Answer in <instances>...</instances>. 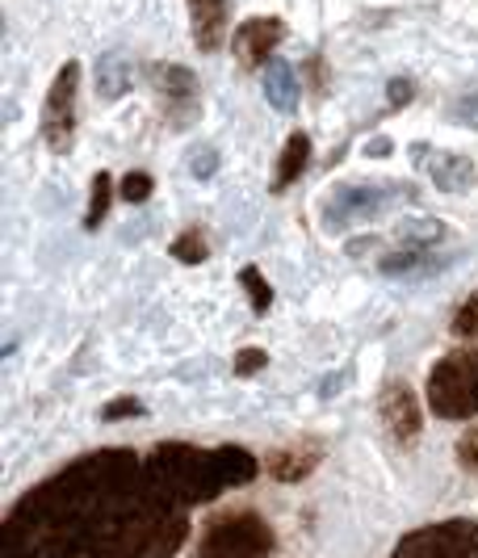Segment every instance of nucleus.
Returning a JSON list of instances; mask_svg holds the SVG:
<instances>
[{"label":"nucleus","mask_w":478,"mask_h":558,"mask_svg":"<svg viewBox=\"0 0 478 558\" xmlns=\"http://www.w3.org/2000/svg\"><path fill=\"white\" fill-rule=\"evenodd\" d=\"M189 533L185 504L164 496L126 449H106L29 492L4 521V558H172Z\"/></svg>","instance_id":"nucleus-1"},{"label":"nucleus","mask_w":478,"mask_h":558,"mask_svg":"<svg viewBox=\"0 0 478 558\" xmlns=\"http://www.w3.org/2000/svg\"><path fill=\"white\" fill-rule=\"evenodd\" d=\"M147 475L151 483L172 496L176 504H206L215 496H223L226 487H240L256 475V458L240 446L223 449H197V446H160L147 462Z\"/></svg>","instance_id":"nucleus-2"},{"label":"nucleus","mask_w":478,"mask_h":558,"mask_svg":"<svg viewBox=\"0 0 478 558\" xmlns=\"http://www.w3.org/2000/svg\"><path fill=\"white\" fill-rule=\"evenodd\" d=\"M428 403L441 420L478 416V353H450L428 374Z\"/></svg>","instance_id":"nucleus-3"},{"label":"nucleus","mask_w":478,"mask_h":558,"mask_svg":"<svg viewBox=\"0 0 478 558\" xmlns=\"http://www.w3.org/2000/svg\"><path fill=\"white\" fill-rule=\"evenodd\" d=\"M273 530L256 512H226L197 542V558H269Z\"/></svg>","instance_id":"nucleus-4"},{"label":"nucleus","mask_w":478,"mask_h":558,"mask_svg":"<svg viewBox=\"0 0 478 558\" xmlns=\"http://www.w3.org/2000/svg\"><path fill=\"white\" fill-rule=\"evenodd\" d=\"M76 93H81V63L68 59L56 72V81L47 88V106H42V140L56 156H63L76 135Z\"/></svg>","instance_id":"nucleus-5"},{"label":"nucleus","mask_w":478,"mask_h":558,"mask_svg":"<svg viewBox=\"0 0 478 558\" xmlns=\"http://www.w3.org/2000/svg\"><path fill=\"white\" fill-rule=\"evenodd\" d=\"M394 558H478V525L475 521H445L428 530L407 533Z\"/></svg>","instance_id":"nucleus-6"},{"label":"nucleus","mask_w":478,"mask_h":558,"mask_svg":"<svg viewBox=\"0 0 478 558\" xmlns=\"http://www.w3.org/2000/svg\"><path fill=\"white\" fill-rule=\"evenodd\" d=\"M151 84L164 101V113H169L172 126H189L197 118V76L181 63H156L151 68Z\"/></svg>","instance_id":"nucleus-7"},{"label":"nucleus","mask_w":478,"mask_h":558,"mask_svg":"<svg viewBox=\"0 0 478 558\" xmlns=\"http://www.w3.org/2000/svg\"><path fill=\"white\" fill-rule=\"evenodd\" d=\"M378 416L387 424L394 446H416L420 441V428H424L420 399H416V391L407 383H387V391L378 399Z\"/></svg>","instance_id":"nucleus-8"},{"label":"nucleus","mask_w":478,"mask_h":558,"mask_svg":"<svg viewBox=\"0 0 478 558\" xmlns=\"http://www.w3.org/2000/svg\"><path fill=\"white\" fill-rule=\"evenodd\" d=\"M282 38H285L282 17H248V22H240V26H235L231 47H235L240 68H244V72H256V68H265V63H269V56L278 51V43H282Z\"/></svg>","instance_id":"nucleus-9"},{"label":"nucleus","mask_w":478,"mask_h":558,"mask_svg":"<svg viewBox=\"0 0 478 558\" xmlns=\"http://www.w3.org/2000/svg\"><path fill=\"white\" fill-rule=\"evenodd\" d=\"M412 160L441 185V190H450V194H462V190H470L475 185V165L466 160V156H453V151H432V147H416L412 151Z\"/></svg>","instance_id":"nucleus-10"},{"label":"nucleus","mask_w":478,"mask_h":558,"mask_svg":"<svg viewBox=\"0 0 478 558\" xmlns=\"http://www.w3.org/2000/svg\"><path fill=\"white\" fill-rule=\"evenodd\" d=\"M189 26L197 51H219L226 38V0H189Z\"/></svg>","instance_id":"nucleus-11"},{"label":"nucleus","mask_w":478,"mask_h":558,"mask_svg":"<svg viewBox=\"0 0 478 558\" xmlns=\"http://www.w3.org/2000/svg\"><path fill=\"white\" fill-rule=\"evenodd\" d=\"M391 194L394 190H382V185H344V190H336V197H332V223L378 215L382 202H387Z\"/></svg>","instance_id":"nucleus-12"},{"label":"nucleus","mask_w":478,"mask_h":558,"mask_svg":"<svg viewBox=\"0 0 478 558\" xmlns=\"http://www.w3.org/2000/svg\"><path fill=\"white\" fill-rule=\"evenodd\" d=\"M315 466H319V441H298V446H285L269 458V471L278 478H285V483L310 475Z\"/></svg>","instance_id":"nucleus-13"},{"label":"nucleus","mask_w":478,"mask_h":558,"mask_svg":"<svg viewBox=\"0 0 478 558\" xmlns=\"http://www.w3.org/2000/svg\"><path fill=\"white\" fill-rule=\"evenodd\" d=\"M265 97H269V106H278L282 113L298 106V76H294V68L285 59H269L265 63Z\"/></svg>","instance_id":"nucleus-14"},{"label":"nucleus","mask_w":478,"mask_h":558,"mask_svg":"<svg viewBox=\"0 0 478 558\" xmlns=\"http://www.w3.org/2000/svg\"><path fill=\"white\" fill-rule=\"evenodd\" d=\"M310 165V135L307 131H294L282 147V160H278V177H273V190H290L298 177H303V168Z\"/></svg>","instance_id":"nucleus-15"},{"label":"nucleus","mask_w":478,"mask_h":558,"mask_svg":"<svg viewBox=\"0 0 478 558\" xmlns=\"http://www.w3.org/2000/svg\"><path fill=\"white\" fill-rule=\"evenodd\" d=\"M126 84H131V72H126L122 56H106L101 63H97V93H101L106 101L122 97V93H126Z\"/></svg>","instance_id":"nucleus-16"},{"label":"nucleus","mask_w":478,"mask_h":558,"mask_svg":"<svg viewBox=\"0 0 478 558\" xmlns=\"http://www.w3.org/2000/svg\"><path fill=\"white\" fill-rule=\"evenodd\" d=\"M110 197H113L110 172H97V177H93V194H88V215H85L88 231H97V227H101L106 210H110Z\"/></svg>","instance_id":"nucleus-17"},{"label":"nucleus","mask_w":478,"mask_h":558,"mask_svg":"<svg viewBox=\"0 0 478 558\" xmlns=\"http://www.w3.org/2000/svg\"><path fill=\"white\" fill-rule=\"evenodd\" d=\"M172 256L181 260V265H201L210 248H206V235L201 231H181L176 240H172Z\"/></svg>","instance_id":"nucleus-18"},{"label":"nucleus","mask_w":478,"mask_h":558,"mask_svg":"<svg viewBox=\"0 0 478 558\" xmlns=\"http://www.w3.org/2000/svg\"><path fill=\"white\" fill-rule=\"evenodd\" d=\"M240 281H244V290H248V299H253V311H269V303H273V290H269V281L260 278V269L256 265H248L244 274H240Z\"/></svg>","instance_id":"nucleus-19"},{"label":"nucleus","mask_w":478,"mask_h":558,"mask_svg":"<svg viewBox=\"0 0 478 558\" xmlns=\"http://www.w3.org/2000/svg\"><path fill=\"white\" fill-rule=\"evenodd\" d=\"M453 332L462 336V340H466V336L475 340L478 336V294H470V299L457 307V315H453Z\"/></svg>","instance_id":"nucleus-20"},{"label":"nucleus","mask_w":478,"mask_h":558,"mask_svg":"<svg viewBox=\"0 0 478 558\" xmlns=\"http://www.w3.org/2000/svg\"><path fill=\"white\" fill-rule=\"evenodd\" d=\"M151 190H156L151 172H126V177H122V197H126V202H147Z\"/></svg>","instance_id":"nucleus-21"},{"label":"nucleus","mask_w":478,"mask_h":558,"mask_svg":"<svg viewBox=\"0 0 478 558\" xmlns=\"http://www.w3.org/2000/svg\"><path fill=\"white\" fill-rule=\"evenodd\" d=\"M457 462H462L466 471H475V475H478V424H470V433L457 441Z\"/></svg>","instance_id":"nucleus-22"},{"label":"nucleus","mask_w":478,"mask_h":558,"mask_svg":"<svg viewBox=\"0 0 478 558\" xmlns=\"http://www.w3.org/2000/svg\"><path fill=\"white\" fill-rule=\"evenodd\" d=\"M265 362H269V353H260V349H244V353L235 357V374H244V378H248V374H256Z\"/></svg>","instance_id":"nucleus-23"},{"label":"nucleus","mask_w":478,"mask_h":558,"mask_svg":"<svg viewBox=\"0 0 478 558\" xmlns=\"http://www.w3.org/2000/svg\"><path fill=\"white\" fill-rule=\"evenodd\" d=\"M139 412H143L139 399H113V403L106 408V412H101V416H106V420H122V416H139Z\"/></svg>","instance_id":"nucleus-24"},{"label":"nucleus","mask_w":478,"mask_h":558,"mask_svg":"<svg viewBox=\"0 0 478 558\" xmlns=\"http://www.w3.org/2000/svg\"><path fill=\"white\" fill-rule=\"evenodd\" d=\"M453 122H466V126H478V93H470L466 101H457V110H453Z\"/></svg>","instance_id":"nucleus-25"},{"label":"nucleus","mask_w":478,"mask_h":558,"mask_svg":"<svg viewBox=\"0 0 478 558\" xmlns=\"http://www.w3.org/2000/svg\"><path fill=\"white\" fill-rule=\"evenodd\" d=\"M387 93H391V106L399 110V106H407V101L416 97V84H412V81H391V88H387Z\"/></svg>","instance_id":"nucleus-26"},{"label":"nucleus","mask_w":478,"mask_h":558,"mask_svg":"<svg viewBox=\"0 0 478 558\" xmlns=\"http://www.w3.org/2000/svg\"><path fill=\"white\" fill-rule=\"evenodd\" d=\"M215 160H219V156H215L210 147H206V151H194V177H210V172H215Z\"/></svg>","instance_id":"nucleus-27"}]
</instances>
